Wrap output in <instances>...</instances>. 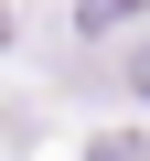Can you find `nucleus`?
<instances>
[{
    "label": "nucleus",
    "instance_id": "obj_1",
    "mask_svg": "<svg viewBox=\"0 0 150 161\" xmlns=\"http://www.w3.org/2000/svg\"><path fill=\"white\" fill-rule=\"evenodd\" d=\"M118 22H139V0H75V32H118Z\"/></svg>",
    "mask_w": 150,
    "mask_h": 161
},
{
    "label": "nucleus",
    "instance_id": "obj_2",
    "mask_svg": "<svg viewBox=\"0 0 150 161\" xmlns=\"http://www.w3.org/2000/svg\"><path fill=\"white\" fill-rule=\"evenodd\" d=\"M118 75H129V97L150 108V43H129V64H118Z\"/></svg>",
    "mask_w": 150,
    "mask_h": 161
}]
</instances>
